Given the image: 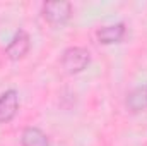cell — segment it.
Returning a JSON list of instances; mask_svg holds the SVG:
<instances>
[{
    "label": "cell",
    "instance_id": "obj_1",
    "mask_svg": "<svg viewBox=\"0 0 147 146\" xmlns=\"http://www.w3.org/2000/svg\"><path fill=\"white\" fill-rule=\"evenodd\" d=\"M91 62V53L84 46H69L62 53V67L67 74L82 72Z\"/></svg>",
    "mask_w": 147,
    "mask_h": 146
},
{
    "label": "cell",
    "instance_id": "obj_2",
    "mask_svg": "<svg viewBox=\"0 0 147 146\" xmlns=\"http://www.w3.org/2000/svg\"><path fill=\"white\" fill-rule=\"evenodd\" d=\"M41 14L43 17L53 24V26H63L69 23L70 16H72V5L70 2H46L43 3V9H41Z\"/></svg>",
    "mask_w": 147,
    "mask_h": 146
},
{
    "label": "cell",
    "instance_id": "obj_3",
    "mask_svg": "<svg viewBox=\"0 0 147 146\" xmlns=\"http://www.w3.org/2000/svg\"><path fill=\"white\" fill-rule=\"evenodd\" d=\"M29 46H31L29 35L24 29H19L14 35V38L10 40V43L5 46V55L10 60H19V59H22L29 52Z\"/></svg>",
    "mask_w": 147,
    "mask_h": 146
},
{
    "label": "cell",
    "instance_id": "obj_4",
    "mask_svg": "<svg viewBox=\"0 0 147 146\" xmlns=\"http://www.w3.org/2000/svg\"><path fill=\"white\" fill-rule=\"evenodd\" d=\"M19 110V95L16 89H7L0 95V124L10 122Z\"/></svg>",
    "mask_w": 147,
    "mask_h": 146
},
{
    "label": "cell",
    "instance_id": "obj_5",
    "mask_svg": "<svg viewBox=\"0 0 147 146\" xmlns=\"http://www.w3.org/2000/svg\"><path fill=\"white\" fill-rule=\"evenodd\" d=\"M127 33V28L123 23H116L110 26H103L96 31V38L99 43L103 45H113V43H120Z\"/></svg>",
    "mask_w": 147,
    "mask_h": 146
},
{
    "label": "cell",
    "instance_id": "obj_6",
    "mask_svg": "<svg viewBox=\"0 0 147 146\" xmlns=\"http://www.w3.org/2000/svg\"><path fill=\"white\" fill-rule=\"evenodd\" d=\"M125 105H127V108L130 110V112H134V113H139V112L147 110V84L132 89L127 95Z\"/></svg>",
    "mask_w": 147,
    "mask_h": 146
},
{
    "label": "cell",
    "instance_id": "obj_7",
    "mask_svg": "<svg viewBox=\"0 0 147 146\" xmlns=\"http://www.w3.org/2000/svg\"><path fill=\"white\" fill-rule=\"evenodd\" d=\"M21 145L22 146H48V138L39 127H24L21 134Z\"/></svg>",
    "mask_w": 147,
    "mask_h": 146
}]
</instances>
